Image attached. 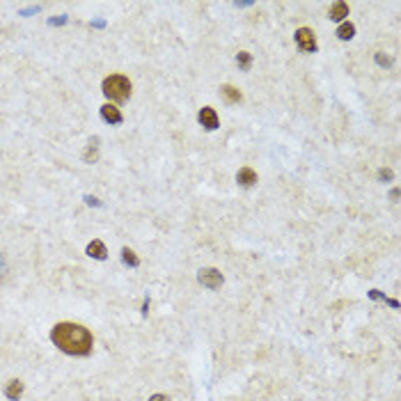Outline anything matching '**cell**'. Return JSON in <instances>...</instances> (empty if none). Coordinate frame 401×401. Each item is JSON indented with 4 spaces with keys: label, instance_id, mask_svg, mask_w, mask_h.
<instances>
[{
    "label": "cell",
    "instance_id": "6da1fadb",
    "mask_svg": "<svg viewBox=\"0 0 401 401\" xmlns=\"http://www.w3.org/2000/svg\"><path fill=\"white\" fill-rule=\"evenodd\" d=\"M51 340L62 353L69 356H87L92 353V333L80 323H71V321H62L51 330Z\"/></svg>",
    "mask_w": 401,
    "mask_h": 401
},
{
    "label": "cell",
    "instance_id": "7a4b0ae2",
    "mask_svg": "<svg viewBox=\"0 0 401 401\" xmlns=\"http://www.w3.org/2000/svg\"><path fill=\"white\" fill-rule=\"evenodd\" d=\"M101 90L106 94L108 99H113V101H126L131 97V90H133V85L126 76H120V74H113V76H108L101 85Z\"/></svg>",
    "mask_w": 401,
    "mask_h": 401
},
{
    "label": "cell",
    "instance_id": "3957f363",
    "mask_svg": "<svg viewBox=\"0 0 401 401\" xmlns=\"http://www.w3.org/2000/svg\"><path fill=\"white\" fill-rule=\"evenodd\" d=\"M296 44L305 53H314L317 51V37H314V32L310 28H298L296 30Z\"/></svg>",
    "mask_w": 401,
    "mask_h": 401
},
{
    "label": "cell",
    "instance_id": "277c9868",
    "mask_svg": "<svg viewBox=\"0 0 401 401\" xmlns=\"http://www.w3.org/2000/svg\"><path fill=\"white\" fill-rule=\"evenodd\" d=\"M197 280L209 289H218L220 284L225 282V278H222V273H220L218 268H202L200 275H197Z\"/></svg>",
    "mask_w": 401,
    "mask_h": 401
},
{
    "label": "cell",
    "instance_id": "5b68a950",
    "mask_svg": "<svg viewBox=\"0 0 401 401\" xmlns=\"http://www.w3.org/2000/svg\"><path fill=\"white\" fill-rule=\"evenodd\" d=\"M197 120H200V124H202L206 131H216V129H218V115H216V110H213V108H209V106L200 110Z\"/></svg>",
    "mask_w": 401,
    "mask_h": 401
},
{
    "label": "cell",
    "instance_id": "8992f818",
    "mask_svg": "<svg viewBox=\"0 0 401 401\" xmlns=\"http://www.w3.org/2000/svg\"><path fill=\"white\" fill-rule=\"evenodd\" d=\"M101 117H103V121H108V124H121V113H120V108H115L113 103H106V106H101Z\"/></svg>",
    "mask_w": 401,
    "mask_h": 401
},
{
    "label": "cell",
    "instance_id": "52a82bcc",
    "mask_svg": "<svg viewBox=\"0 0 401 401\" xmlns=\"http://www.w3.org/2000/svg\"><path fill=\"white\" fill-rule=\"evenodd\" d=\"M236 181L241 183L243 188H250V186H255L257 183V172L255 170H250V167H241L239 174H236Z\"/></svg>",
    "mask_w": 401,
    "mask_h": 401
},
{
    "label": "cell",
    "instance_id": "ba28073f",
    "mask_svg": "<svg viewBox=\"0 0 401 401\" xmlns=\"http://www.w3.org/2000/svg\"><path fill=\"white\" fill-rule=\"evenodd\" d=\"M21 394H23V383L19 379L9 381L7 385H5V397H7L9 401H19L21 399Z\"/></svg>",
    "mask_w": 401,
    "mask_h": 401
},
{
    "label": "cell",
    "instance_id": "9c48e42d",
    "mask_svg": "<svg viewBox=\"0 0 401 401\" xmlns=\"http://www.w3.org/2000/svg\"><path fill=\"white\" fill-rule=\"evenodd\" d=\"M87 255L94 259H106L108 250H106V245H103V241H92L90 245H87Z\"/></svg>",
    "mask_w": 401,
    "mask_h": 401
},
{
    "label": "cell",
    "instance_id": "30bf717a",
    "mask_svg": "<svg viewBox=\"0 0 401 401\" xmlns=\"http://www.w3.org/2000/svg\"><path fill=\"white\" fill-rule=\"evenodd\" d=\"M328 16H330L333 21H344L348 16V5L346 2H335L333 7H330V14Z\"/></svg>",
    "mask_w": 401,
    "mask_h": 401
},
{
    "label": "cell",
    "instance_id": "8fae6325",
    "mask_svg": "<svg viewBox=\"0 0 401 401\" xmlns=\"http://www.w3.org/2000/svg\"><path fill=\"white\" fill-rule=\"evenodd\" d=\"M220 94L225 97L227 103H239V101H241V92L236 90V87H232V85H222V87H220Z\"/></svg>",
    "mask_w": 401,
    "mask_h": 401
},
{
    "label": "cell",
    "instance_id": "7c38bea8",
    "mask_svg": "<svg viewBox=\"0 0 401 401\" xmlns=\"http://www.w3.org/2000/svg\"><path fill=\"white\" fill-rule=\"evenodd\" d=\"M97 144H99V138H94L90 142V147L85 149V154H83V160L85 163H97L99 160V149H97Z\"/></svg>",
    "mask_w": 401,
    "mask_h": 401
},
{
    "label": "cell",
    "instance_id": "4fadbf2b",
    "mask_svg": "<svg viewBox=\"0 0 401 401\" xmlns=\"http://www.w3.org/2000/svg\"><path fill=\"white\" fill-rule=\"evenodd\" d=\"M353 35H356V25H353V23H341L340 30H337V37L344 39V41H346V39H351Z\"/></svg>",
    "mask_w": 401,
    "mask_h": 401
},
{
    "label": "cell",
    "instance_id": "5bb4252c",
    "mask_svg": "<svg viewBox=\"0 0 401 401\" xmlns=\"http://www.w3.org/2000/svg\"><path fill=\"white\" fill-rule=\"evenodd\" d=\"M121 259H124V264H129V266H138V264H140V259L136 257V252H133V250H129V248L121 250Z\"/></svg>",
    "mask_w": 401,
    "mask_h": 401
},
{
    "label": "cell",
    "instance_id": "9a60e30c",
    "mask_svg": "<svg viewBox=\"0 0 401 401\" xmlns=\"http://www.w3.org/2000/svg\"><path fill=\"white\" fill-rule=\"evenodd\" d=\"M236 62H239V67H241L243 71H248L252 58H250V53H239V55H236Z\"/></svg>",
    "mask_w": 401,
    "mask_h": 401
},
{
    "label": "cell",
    "instance_id": "2e32d148",
    "mask_svg": "<svg viewBox=\"0 0 401 401\" xmlns=\"http://www.w3.org/2000/svg\"><path fill=\"white\" fill-rule=\"evenodd\" d=\"M149 401H170V397H165V394H154Z\"/></svg>",
    "mask_w": 401,
    "mask_h": 401
},
{
    "label": "cell",
    "instance_id": "e0dca14e",
    "mask_svg": "<svg viewBox=\"0 0 401 401\" xmlns=\"http://www.w3.org/2000/svg\"><path fill=\"white\" fill-rule=\"evenodd\" d=\"M381 179H392V172L390 170H381Z\"/></svg>",
    "mask_w": 401,
    "mask_h": 401
},
{
    "label": "cell",
    "instance_id": "ac0fdd59",
    "mask_svg": "<svg viewBox=\"0 0 401 401\" xmlns=\"http://www.w3.org/2000/svg\"><path fill=\"white\" fill-rule=\"evenodd\" d=\"M5 271H7V266H5V259L0 257V278H2V275H5Z\"/></svg>",
    "mask_w": 401,
    "mask_h": 401
},
{
    "label": "cell",
    "instance_id": "d6986e66",
    "mask_svg": "<svg viewBox=\"0 0 401 401\" xmlns=\"http://www.w3.org/2000/svg\"><path fill=\"white\" fill-rule=\"evenodd\" d=\"M85 202H87V204H94V206H99V202H97V200H94V197H85Z\"/></svg>",
    "mask_w": 401,
    "mask_h": 401
}]
</instances>
